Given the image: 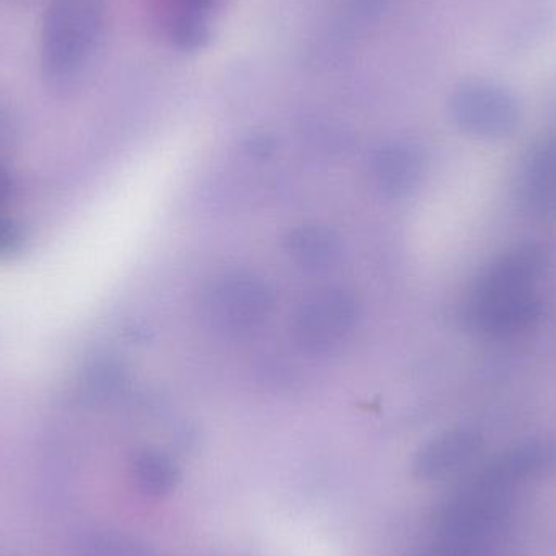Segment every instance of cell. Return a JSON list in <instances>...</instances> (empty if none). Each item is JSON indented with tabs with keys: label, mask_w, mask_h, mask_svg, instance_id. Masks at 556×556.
I'll return each instance as SVG.
<instances>
[{
	"label": "cell",
	"mask_w": 556,
	"mask_h": 556,
	"mask_svg": "<svg viewBox=\"0 0 556 556\" xmlns=\"http://www.w3.org/2000/svg\"><path fill=\"white\" fill-rule=\"evenodd\" d=\"M7 188H9V182H7V179L3 178L2 173H0V199L5 195Z\"/></svg>",
	"instance_id": "4fadbf2b"
},
{
	"label": "cell",
	"mask_w": 556,
	"mask_h": 556,
	"mask_svg": "<svg viewBox=\"0 0 556 556\" xmlns=\"http://www.w3.org/2000/svg\"><path fill=\"white\" fill-rule=\"evenodd\" d=\"M103 0H51L41 31L42 71L51 78L74 74L97 45Z\"/></svg>",
	"instance_id": "6da1fadb"
},
{
	"label": "cell",
	"mask_w": 556,
	"mask_h": 556,
	"mask_svg": "<svg viewBox=\"0 0 556 556\" xmlns=\"http://www.w3.org/2000/svg\"><path fill=\"white\" fill-rule=\"evenodd\" d=\"M3 137V121L2 117H0V140H2Z\"/></svg>",
	"instance_id": "5bb4252c"
},
{
	"label": "cell",
	"mask_w": 556,
	"mask_h": 556,
	"mask_svg": "<svg viewBox=\"0 0 556 556\" xmlns=\"http://www.w3.org/2000/svg\"><path fill=\"white\" fill-rule=\"evenodd\" d=\"M545 266V253L538 244H522L496 260L480 277L467 306L492 303L529 293Z\"/></svg>",
	"instance_id": "3957f363"
},
{
	"label": "cell",
	"mask_w": 556,
	"mask_h": 556,
	"mask_svg": "<svg viewBox=\"0 0 556 556\" xmlns=\"http://www.w3.org/2000/svg\"><path fill=\"white\" fill-rule=\"evenodd\" d=\"M482 446V438L470 430H456L431 441L418 457V472L428 479L447 476L472 459Z\"/></svg>",
	"instance_id": "ba28073f"
},
{
	"label": "cell",
	"mask_w": 556,
	"mask_h": 556,
	"mask_svg": "<svg viewBox=\"0 0 556 556\" xmlns=\"http://www.w3.org/2000/svg\"><path fill=\"white\" fill-rule=\"evenodd\" d=\"M378 176L382 185L389 188V191H405L417 181L420 173V160L417 153L410 150L395 149L389 150L378 162Z\"/></svg>",
	"instance_id": "9c48e42d"
},
{
	"label": "cell",
	"mask_w": 556,
	"mask_h": 556,
	"mask_svg": "<svg viewBox=\"0 0 556 556\" xmlns=\"http://www.w3.org/2000/svg\"><path fill=\"white\" fill-rule=\"evenodd\" d=\"M293 251L301 263L320 266L329 263L333 254V243L323 231L306 230L293 238Z\"/></svg>",
	"instance_id": "8fae6325"
},
{
	"label": "cell",
	"mask_w": 556,
	"mask_h": 556,
	"mask_svg": "<svg viewBox=\"0 0 556 556\" xmlns=\"http://www.w3.org/2000/svg\"><path fill=\"white\" fill-rule=\"evenodd\" d=\"M352 304L343 294L324 293L304 304L298 317L301 342L313 349H326L340 339L353 319Z\"/></svg>",
	"instance_id": "5b68a950"
},
{
	"label": "cell",
	"mask_w": 556,
	"mask_h": 556,
	"mask_svg": "<svg viewBox=\"0 0 556 556\" xmlns=\"http://www.w3.org/2000/svg\"><path fill=\"white\" fill-rule=\"evenodd\" d=\"M136 479L139 485L152 495H162L175 482V469L165 457L159 454H142L136 460Z\"/></svg>",
	"instance_id": "30bf717a"
},
{
	"label": "cell",
	"mask_w": 556,
	"mask_h": 556,
	"mask_svg": "<svg viewBox=\"0 0 556 556\" xmlns=\"http://www.w3.org/2000/svg\"><path fill=\"white\" fill-rule=\"evenodd\" d=\"M519 199L526 211L548 214L556 208V142L534 150L519 182Z\"/></svg>",
	"instance_id": "52a82bcc"
},
{
	"label": "cell",
	"mask_w": 556,
	"mask_h": 556,
	"mask_svg": "<svg viewBox=\"0 0 556 556\" xmlns=\"http://www.w3.org/2000/svg\"><path fill=\"white\" fill-rule=\"evenodd\" d=\"M542 313L541 300L529 291L480 306H467L466 319L485 336L505 337L531 329L541 320Z\"/></svg>",
	"instance_id": "277c9868"
},
{
	"label": "cell",
	"mask_w": 556,
	"mask_h": 556,
	"mask_svg": "<svg viewBox=\"0 0 556 556\" xmlns=\"http://www.w3.org/2000/svg\"><path fill=\"white\" fill-rule=\"evenodd\" d=\"M25 244V231L10 218L0 217V260L18 253Z\"/></svg>",
	"instance_id": "7c38bea8"
},
{
	"label": "cell",
	"mask_w": 556,
	"mask_h": 556,
	"mask_svg": "<svg viewBox=\"0 0 556 556\" xmlns=\"http://www.w3.org/2000/svg\"><path fill=\"white\" fill-rule=\"evenodd\" d=\"M460 129L482 139H502L515 132L519 124L518 100L506 88L492 81L463 85L451 103Z\"/></svg>",
	"instance_id": "7a4b0ae2"
},
{
	"label": "cell",
	"mask_w": 556,
	"mask_h": 556,
	"mask_svg": "<svg viewBox=\"0 0 556 556\" xmlns=\"http://www.w3.org/2000/svg\"><path fill=\"white\" fill-rule=\"evenodd\" d=\"M267 296L253 281L235 280L218 288L211 303L212 317L228 330H247L263 320Z\"/></svg>",
	"instance_id": "8992f818"
}]
</instances>
